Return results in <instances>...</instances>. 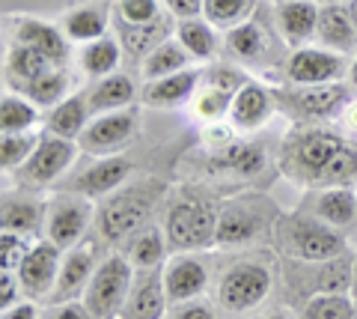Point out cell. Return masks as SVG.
<instances>
[{
    "instance_id": "obj_1",
    "label": "cell",
    "mask_w": 357,
    "mask_h": 319,
    "mask_svg": "<svg viewBox=\"0 0 357 319\" xmlns=\"http://www.w3.org/2000/svg\"><path fill=\"white\" fill-rule=\"evenodd\" d=\"M280 168L310 188H354L357 149L331 128H301L286 138Z\"/></svg>"
},
{
    "instance_id": "obj_2",
    "label": "cell",
    "mask_w": 357,
    "mask_h": 319,
    "mask_svg": "<svg viewBox=\"0 0 357 319\" xmlns=\"http://www.w3.org/2000/svg\"><path fill=\"white\" fill-rule=\"evenodd\" d=\"M218 212L203 197H178L167 209V224L164 233L176 254H191V251L215 245L218 233Z\"/></svg>"
},
{
    "instance_id": "obj_3",
    "label": "cell",
    "mask_w": 357,
    "mask_h": 319,
    "mask_svg": "<svg viewBox=\"0 0 357 319\" xmlns=\"http://www.w3.org/2000/svg\"><path fill=\"white\" fill-rule=\"evenodd\" d=\"M280 245L298 260L307 262H328L345 257V239L333 227H328L319 218H304V215H286L280 227H277Z\"/></svg>"
},
{
    "instance_id": "obj_4",
    "label": "cell",
    "mask_w": 357,
    "mask_h": 319,
    "mask_svg": "<svg viewBox=\"0 0 357 319\" xmlns=\"http://www.w3.org/2000/svg\"><path fill=\"white\" fill-rule=\"evenodd\" d=\"M134 290V266L128 257L107 254L96 266L89 287L84 292V304L98 319H116L128 304V295Z\"/></svg>"
},
{
    "instance_id": "obj_5",
    "label": "cell",
    "mask_w": 357,
    "mask_h": 319,
    "mask_svg": "<svg viewBox=\"0 0 357 319\" xmlns=\"http://www.w3.org/2000/svg\"><path fill=\"white\" fill-rule=\"evenodd\" d=\"M274 287L271 269L259 260H244L229 266L218 281V304L227 313H244L259 307Z\"/></svg>"
},
{
    "instance_id": "obj_6",
    "label": "cell",
    "mask_w": 357,
    "mask_h": 319,
    "mask_svg": "<svg viewBox=\"0 0 357 319\" xmlns=\"http://www.w3.org/2000/svg\"><path fill=\"white\" fill-rule=\"evenodd\" d=\"M149 209H152V200H149L146 188L114 191L96 215L98 233H102V239L110 242V245H119V242H126L128 236L140 233L149 218Z\"/></svg>"
},
{
    "instance_id": "obj_7",
    "label": "cell",
    "mask_w": 357,
    "mask_h": 319,
    "mask_svg": "<svg viewBox=\"0 0 357 319\" xmlns=\"http://www.w3.org/2000/svg\"><path fill=\"white\" fill-rule=\"evenodd\" d=\"M89 224H93V203H89V197L69 191L57 197L48 206V212H45V239L54 242L60 251H69L77 242H84Z\"/></svg>"
},
{
    "instance_id": "obj_8",
    "label": "cell",
    "mask_w": 357,
    "mask_h": 319,
    "mask_svg": "<svg viewBox=\"0 0 357 319\" xmlns=\"http://www.w3.org/2000/svg\"><path fill=\"white\" fill-rule=\"evenodd\" d=\"M134 131H137V114H134V107L98 114V117L89 119L84 135L77 138V147H81L86 156H96V158L119 156V149L128 147Z\"/></svg>"
},
{
    "instance_id": "obj_9",
    "label": "cell",
    "mask_w": 357,
    "mask_h": 319,
    "mask_svg": "<svg viewBox=\"0 0 357 319\" xmlns=\"http://www.w3.org/2000/svg\"><path fill=\"white\" fill-rule=\"evenodd\" d=\"M342 75H349V60L345 54H337L321 45L295 48L286 60V78L295 87H319V84H337Z\"/></svg>"
},
{
    "instance_id": "obj_10",
    "label": "cell",
    "mask_w": 357,
    "mask_h": 319,
    "mask_svg": "<svg viewBox=\"0 0 357 319\" xmlns=\"http://www.w3.org/2000/svg\"><path fill=\"white\" fill-rule=\"evenodd\" d=\"M77 140L57 138L51 131H45L36 152L30 156V161L21 168V182L30 188H42V185L57 182L60 176L72 168V161L77 158Z\"/></svg>"
},
{
    "instance_id": "obj_11",
    "label": "cell",
    "mask_w": 357,
    "mask_h": 319,
    "mask_svg": "<svg viewBox=\"0 0 357 319\" xmlns=\"http://www.w3.org/2000/svg\"><path fill=\"white\" fill-rule=\"evenodd\" d=\"M60 262H63V251L54 242H33L30 254L24 262L18 266V283L30 299L36 302H51L54 290H57V278H60Z\"/></svg>"
},
{
    "instance_id": "obj_12",
    "label": "cell",
    "mask_w": 357,
    "mask_h": 319,
    "mask_svg": "<svg viewBox=\"0 0 357 319\" xmlns=\"http://www.w3.org/2000/svg\"><path fill=\"white\" fill-rule=\"evenodd\" d=\"M280 98L283 107L292 117L301 119H328L337 117L345 102H349V90L342 84H319V87H292V90L274 93Z\"/></svg>"
},
{
    "instance_id": "obj_13",
    "label": "cell",
    "mask_w": 357,
    "mask_h": 319,
    "mask_svg": "<svg viewBox=\"0 0 357 319\" xmlns=\"http://www.w3.org/2000/svg\"><path fill=\"white\" fill-rule=\"evenodd\" d=\"M13 30V42L15 45H27L33 51L45 54L54 66H66L69 63V45L72 42L63 36L60 24H51L45 18H33V15H18L9 21Z\"/></svg>"
},
{
    "instance_id": "obj_14",
    "label": "cell",
    "mask_w": 357,
    "mask_h": 319,
    "mask_svg": "<svg viewBox=\"0 0 357 319\" xmlns=\"http://www.w3.org/2000/svg\"><path fill=\"white\" fill-rule=\"evenodd\" d=\"M96 266L98 262H96V245L93 242H77L75 248L63 251L60 278H57V290H54V295H51V304L84 299Z\"/></svg>"
},
{
    "instance_id": "obj_15",
    "label": "cell",
    "mask_w": 357,
    "mask_h": 319,
    "mask_svg": "<svg viewBox=\"0 0 357 319\" xmlns=\"http://www.w3.org/2000/svg\"><path fill=\"white\" fill-rule=\"evenodd\" d=\"M199 84H203V72L197 69H182L173 75H164V78L146 81L140 90V102L155 111H176V107L188 105L197 96Z\"/></svg>"
},
{
    "instance_id": "obj_16",
    "label": "cell",
    "mask_w": 357,
    "mask_h": 319,
    "mask_svg": "<svg viewBox=\"0 0 357 319\" xmlns=\"http://www.w3.org/2000/svg\"><path fill=\"white\" fill-rule=\"evenodd\" d=\"M319 15L321 6L316 0H280L274 9V21H277V33L289 48H304L316 39L319 33Z\"/></svg>"
},
{
    "instance_id": "obj_17",
    "label": "cell",
    "mask_w": 357,
    "mask_h": 319,
    "mask_svg": "<svg viewBox=\"0 0 357 319\" xmlns=\"http://www.w3.org/2000/svg\"><path fill=\"white\" fill-rule=\"evenodd\" d=\"M161 278H164V290L170 304L199 299L208 287V269L191 254H176L170 262H164Z\"/></svg>"
},
{
    "instance_id": "obj_18",
    "label": "cell",
    "mask_w": 357,
    "mask_h": 319,
    "mask_svg": "<svg viewBox=\"0 0 357 319\" xmlns=\"http://www.w3.org/2000/svg\"><path fill=\"white\" fill-rule=\"evenodd\" d=\"M274 105H277L274 93L268 90V87H262L259 81L248 78L238 87V93L232 96L227 119L232 123V128H238V131H256V128H262L268 119H271Z\"/></svg>"
},
{
    "instance_id": "obj_19",
    "label": "cell",
    "mask_w": 357,
    "mask_h": 319,
    "mask_svg": "<svg viewBox=\"0 0 357 319\" xmlns=\"http://www.w3.org/2000/svg\"><path fill=\"white\" fill-rule=\"evenodd\" d=\"M128 176H131V161L128 158L105 156V158H98L96 164H89L86 170H81L75 176L72 191L89 197V200H93V197H107V194L119 191L122 185L128 182Z\"/></svg>"
},
{
    "instance_id": "obj_20",
    "label": "cell",
    "mask_w": 357,
    "mask_h": 319,
    "mask_svg": "<svg viewBox=\"0 0 357 319\" xmlns=\"http://www.w3.org/2000/svg\"><path fill=\"white\" fill-rule=\"evenodd\" d=\"M57 24L72 45H86V42H96L110 33V9L105 3L84 0V3L66 9Z\"/></svg>"
},
{
    "instance_id": "obj_21",
    "label": "cell",
    "mask_w": 357,
    "mask_h": 319,
    "mask_svg": "<svg viewBox=\"0 0 357 319\" xmlns=\"http://www.w3.org/2000/svg\"><path fill=\"white\" fill-rule=\"evenodd\" d=\"M262 233V215L248 200H232L218 212V233L215 245L220 248H238Z\"/></svg>"
},
{
    "instance_id": "obj_22",
    "label": "cell",
    "mask_w": 357,
    "mask_h": 319,
    "mask_svg": "<svg viewBox=\"0 0 357 319\" xmlns=\"http://www.w3.org/2000/svg\"><path fill=\"white\" fill-rule=\"evenodd\" d=\"M167 304H170V299H167L161 272H140L134 278V290L128 295L126 311H122V319H164Z\"/></svg>"
},
{
    "instance_id": "obj_23",
    "label": "cell",
    "mask_w": 357,
    "mask_h": 319,
    "mask_svg": "<svg viewBox=\"0 0 357 319\" xmlns=\"http://www.w3.org/2000/svg\"><path fill=\"white\" fill-rule=\"evenodd\" d=\"M137 96H140L137 84H134L131 75H126V72H114V75H107V78H98L86 93L93 117L110 114V111H126V107L134 105Z\"/></svg>"
},
{
    "instance_id": "obj_24",
    "label": "cell",
    "mask_w": 357,
    "mask_h": 319,
    "mask_svg": "<svg viewBox=\"0 0 357 319\" xmlns=\"http://www.w3.org/2000/svg\"><path fill=\"white\" fill-rule=\"evenodd\" d=\"M93 119V111H89V98L84 93H72L69 98H63L60 105H54L48 114H45V131L57 138H69L77 140L84 135V128Z\"/></svg>"
},
{
    "instance_id": "obj_25",
    "label": "cell",
    "mask_w": 357,
    "mask_h": 319,
    "mask_svg": "<svg viewBox=\"0 0 357 319\" xmlns=\"http://www.w3.org/2000/svg\"><path fill=\"white\" fill-rule=\"evenodd\" d=\"M316 42L321 48H331L337 54L357 51V27L345 6H321Z\"/></svg>"
},
{
    "instance_id": "obj_26",
    "label": "cell",
    "mask_w": 357,
    "mask_h": 319,
    "mask_svg": "<svg viewBox=\"0 0 357 319\" xmlns=\"http://www.w3.org/2000/svg\"><path fill=\"white\" fill-rule=\"evenodd\" d=\"M167 39H170L167 18L155 21V24H119V42H122V48H126L128 60H134V63H143Z\"/></svg>"
},
{
    "instance_id": "obj_27",
    "label": "cell",
    "mask_w": 357,
    "mask_h": 319,
    "mask_svg": "<svg viewBox=\"0 0 357 319\" xmlns=\"http://www.w3.org/2000/svg\"><path fill=\"white\" fill-rule=\"evenodd\" d=\"M51 69H57V66L45 57V54L33 51L27 45H15V42H13V48L6 51V60H3V72H6V81L13 84V90H21L24 84L36 81L39 75L51 72Z\"/></svg>"
},
{
    "instance_id": "obj_28",
    "label": "cell",
    "mask_w": 357,
    "mask_h": 319,
    "mask_svg": "<svg viewBox=\"0 0 357 319\" xmlns=\"http://www.w3.org/2000/svg\"><path fill=\"white\" fill-rule=\"evenodd\" d=\"M227 48L244 63H262L271 54V33L259 21H244L241 27L227 33Z\"/></svg>"
},
{
    "instance_id": "obj_29",
    "label": "cell",
    "mask_w": 357,
    "mask_h": 319,
    "mask_svg": "<svg viewBox=\"0 0 357 319\" xmlns=\"http://www.w3.org/2000/svg\"><path fill=\"white\" fill-rule=\"evenodd\" d=\"M167 233L161 227H143L137 236H131L128 245V262L134 266V272H152L161 269L167 260Z\"/></svg>"
},
{
    "instance_id": "obj_30",
    "label": "cell",
    "mask_w": 357,
    "mask_h": 319,
    "mask_svg": "<svg viewBox=\"0 0 357 319\" xmlns=\"http://www.w3.org/2000/svg\"><path fill=\"white\" fill-rule=\"evenodd\" d=\"M15 93L27 96L33 105H39V107H45V111H51L54 105H60L63 98L72 96V75H69V69H66V66H57V69L39 75L36 81L24 84V87H21V90H15Z\"/></svg>"
},
{
    "instance_id": "obj_31",
    "label": "cell",
    "mask_w": 357,
    "mask_h": 319,
    "mask_svg": "<svg viewBox=\"0 0 357 319\" xmlns=\"http://www.w3.org/2000/svg\"><path fill=\"white\" fill-rule=\"evenodd\" d=\"M122 42L116 36H102L96 42H86L81 48V69L89 75V78H107V75H114L122 63Z\"/></svg>"
},
{
    "instance_id": "obj_32",
    "label": "cell",
    "mask_w": 357,
    "mask_h": 319,
    "mask_svg": "<svg viewBox=\"0 0 357 319\" xmlns=\"http://www.w3.org/2000/svg\"><path fill=\"white\" fill-rule=\"evenodd\" d=\"M316 218L340 230L357 221V194L351 188H325L316 197Z\"/></svg>"
},
{
    "instance_id": "obj_33",
    "label": "cell",
    "mask_w": 357,
    "mask_h": 319,
    "mask_svg": "<svg viewBox=\"0 0 357 319\" xmlns=\"http://www.w3.org/2000/svg\"><path fill=\"white\" fill-rule=\"evenodd\" d=\"M191 60L194 57L185 51L182 42L170 36V39L161 42V45L140 63V75H143V81H155V78H164V75L191 69Z\"/></svg>"
},
{
    "instance_id": "obj_34",
    "label": "cell",
    "mask_w": 357,
    "mask_h": 319,
    "mask_svg": "<svg viewBox=\"0 0 357 319\" xmlns=\"http://www.w3.org/2000/svg\"><path fill=\"white\" fill-rule=\"evenodd\" d=\"M176 39L185 45V51L194 60H211L218 54V27H211L208 21L199 18H188L176 24Z\"/></svg>"
},
{
    "instance_id": "obj_35",
    "label": "cell",
    "mask_w": 357,
    "mask_h": 319,
    "mask_svg": "<svg viewBox=\"0 0 357 319\" xmlns=\"http://www.w3.org/2000/svg\"><path fill=\"white\" fill-rule=\"evenodd\" d=\"M39 123V105H33L27 96L6 93L0 98V131L15 135V131H33Z\"/></svg>"
},
{
    "instance_id": "obj_36",
    "label": "cell",
    "mask_w": 357,
    "mask_h": 319,
    "mask_svg": "<svg viewBox=\"0 0 357 319\" xmlns=\"http://www.w3.org/2000/svg\"><path fill=\"white\" fill-rule=\"evenodd\" d=\"M256 13V0H203V18L223 33L241 27Z\"/></svg>"
},
{
    "instance_id": "obj_37",
    "label": "cell",
    "mask_w": 357,
    "mask_h": 319,
    "mask_svg": "<svg viewBox=\"0 0 357 319\" xmlns=\"http://www.w3.org/2000/svg\"><path fill=\"white\" fill-rule=\"evenodd\" d=\"M232 96L236 93H229V90H220V87L215 84H199V90L197 96L191 98V111L194 117L199 119V123H220V119H227L229 117V105H232Z\"/></svg>"
},
{
    "instance_id": "obj_38",
    "label": "cell",
    "mask_w": 357,
    "mask_h": 319,
    "mask_svg": "<svg viewBox=\"0 0 357 319\" xmlns=\"http://www.w3.org/2000/svg\"><path fill=\"white\" fill-rule=\"evenodd\" d=\"M45 212L48 209H42L33 200H3V218H0V224H3V230H13V233H21V236H36Z\"/></svg>"
},
{
    "instance_id": "obj_39",
    "label": "cell",
    "mask_w": 357,
    "mask_h": 319,
    "mask_svg": "<svg viewBox=\"0 0 357 319\" xmlns=\"http://www.w3.org/2000/svg\"><path fill=\"white\" fill-rule=\"evenodd\" d=\"M304 319H357V302L345 292H316L304 307Z\"/></svg>"
},
{
    "instance_id": "obj_40",
    "label": "cell",
    "mask_w": 357,
    "mask_h": 319,
    "mask_svg": "<svg viewBox=\"0 0 357 319\" xmlns=\"http://www.w3.org/2000/svg\"><path fill=\"white\" fill-rule=\"evenodd\" d=\"M42 135L36 131H15V135H3L0 138V164L3 170H21L30 161V156L36 152Z\"/></svg>"
},
{
    "instance_id": "obj_41",
    "label": "cell",
    "mask_w": 357,
    "mask_h": 319,
    "mask_svg": "<svg viewBox=\"0 0 357 319\" xmlns=\"http://www.w3.org/2000/svg\"><path fill=\"white\" fill-rule=\"evenodd\" d=\"M161 18V0H116L119 24H155Z\"/></svg>"
},
{
    "instance_id": "obj_42",
    "label": "cell",
    "mask_w": 357,
    "mask_h": 319,
    "mask_svg": "<svg viewBox=\"0 0 357 319\" xmlns=\"http://www.w3.org/2000/svg\"><path fill=\"white\" fill-rule=\"evenodd\" d=\"M33 242L13 230H3L0 233V269L3 272H18V266L24 262V257L30 254Z\"/></svg>"
},
{
    "instance_id": "obj_43",
    "label": "cell",
    "mask_w": 357,
    "mask_h": 319,
    "mask_svg": "<svg viewBox=\"0 0 357 319\" xmlns=\"http://www.w3.org/2000/svg\"><path fill=\"white\" fill-rule=\"evenodd\" d=\"M206 84H215L220 90H229V93H238V87L248 81L244 75L236 69V66H211V69L203 75Z\"/></svg>"
},
{
    "instance_id": "obj_44",
    "label": "cell",
    "mask_w": 357,
    "mask_h": 319,
    "mask_svg": "<svg viewBox=\"0 0 357 319\" xmlns=\"http://www.w3.org/2000/svg\"><path fill=\"white\" fill-rule=\"evenodd\" d=\"M176 311L170 313V319H218V311L211 307V302H206L203 295L191 302H182V304H173Z\"/></svg>"
},
{
    "instance_id": "obj_45",
    "label": "cell",
    "mask_w": 357,
    "mask_h": 319,
    "mask_svg": "<svg viewBox=\"0 0 357 319\" xmlns=\"http://www.w3.org/2000/svg\"><path fill=\"white\" fill-rule=\"evenodd\" d=\"M45 319H98V316L84 304V299H77V302L51 304V311L45 313Z\"/></svg>"
},
{
    "instance_id": "obj_46",
    "label": "cell",
    "mask_w": 357,
    "mask_h": 319,
    "mask_svg": "<svg viewBox=\"0 0 357 319\" xmlns=\"http://www.w3.org/2000/svg\"><path fill=\"white\" fill-rule=\"evenodd\" d=\"M161 3L170 9V15L178 21H188V18H199L203 15V0H161Z\"/></svg>"
},
{
    "instance_id": "obj_47",
    "label": "cell",
    "mask_w": 357,
    "mask_h": 319,
    "mask_svg": "<svg viewBox=\"0 0 357 319\" xmlns=\"http://www.w3.org/2000/svg\"><path fill=\"white\" fill-rule=\"evenodd\" d=\"M21 292H24V290H21L15 272H3V274H0V307L18 304V295H21Z\"/></svg>"
},
{
    "instance_id": "obj_48",
    "label": "cell",
    "mask_w": 357,
    "mask_h": 319,
    "mask_svg": "<svg viewBox=\"0 0 357 319\" xmlns=\"http://www.w3.org/2000/svg\"><path fill=\"white\" fill-rule=\"evenodd\" d=\"M0 319H39V311L33 302H18L13 307H3V316Z\"/></svg>"
},
{
    "instance_id": "obj_49",
    "label": "cell",
    "mask_w": 357,
    "mask_h": 319,
    "mask_svg": "<svg viewBox=\"0 0 357 319\" xmlns=\"http://www.w3.org/2000/svg\"><path fill=\"white\" fill-rule=\"evenodd\" d=\"M349 84L357 90V54H354V60L349 63Z\"/></svg>"
},
{
    "instance_id": "obj_50",
    "label": "cell",
    "mask_w": 357,
    "mask_h": 319,
    "mask_svg": "<svg viewBox=\"0 0 357 319\" xmlns=\"http://www.w3.org/2000/svg\"><path fill=\"white\" fill-rule=\"evenodd\" d=\"M351 299L357 302V260H354V266H351Z\"/></svg>"
},
{
    "instance_id": "obj_51",
    "label": "cell",
    "mask_w": 357,
    "mask_h": 319,
    "mask_svg": "<svg viewBox=\"0 0 357 319\" xmlns=\"http://www.w3.org/2000/svg\"><path fill=\"white\" fill-rule=\"evenodd\" d=\"M262 319H292V313H286V311H271V313H265Z\"/></svg>"
},
{
    "instance_id": "obj_52",
    "label": "cell",
    "mask_w": 357,
    "mask_h": 319,
    "mask_svg": "<svg viewBox=\"0 0 357 319\" xmlns=\"http://www.w3.org/2000/svg\"><path fill=\"white\" fill-rule=\"evenodd\" d=\"M345 119H349V126H351V128H357V102L349 107V117H345Z\"/></svg>"
},
{
    "instance_id": "obj_53",
    "label": "cell",
    "mask_w": 357,
    "mask_h": 319,
    "mask_svg": "<svg viewBox=\"0 0 357 319\" xmlns=\"http://www.w3.org/2000/svg\"><path fill=\"white\" fill-rule=\"evenodd\" d=\"M345 9H349V15H351L354 27H357V0H349V3H345Z\"/></svg>"
},
{
    "instance_id": "obj_54",
    "label": "cell",
    "mask_w": 357,
    "mask_h": 319,
    "mask_svg": "<svg viewBox=\"0 0 357 319\" xmlns=\"http://www.w3.org/2000/svg\"><path fill=\"white\" fill-rule=\"evenodd\" d=\"M319 6H342V3H349V0H316Z\"/></svg>"
}]
</instances>
